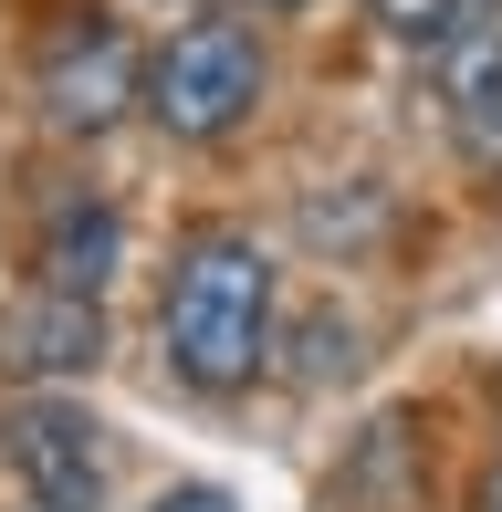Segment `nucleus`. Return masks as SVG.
<instances>
[{
	"label": "nucleus",
	"mask_w": 502,
	"mask_h": 512,
	"mask_svg": "<svg viewBox=\"0 0 502 512\" xmlns=\"http://www.w3.org/2000/svg\"><path fill=\"white\" fill-rule=\"evenodd\" d=\"M168 366L199 398L251 387V366L272 356V251L251 230H199L168 272Z\"/></svg>",
	"instance_id": "obj_1"
},
{
	"label": "nucleus",
	"mask_w": 502,
	"mask_h": 512,
	"mask_svg": "<svg viewBox=\"0 0 502 512\" xmlns=\"http://www.w3.org/2000/svg\"><path fill=\"white\" fill-rule=\"evenodd\" d=\"M251 105H262V42L241 21H189L147 63V115L168 136H231Z\"/></svg>",
	"instance_id": "obj_2"
},
{
	"label": "nucleus",
	"mask_w": 502,
	"mask_h": 512,
	"mask_svg": "<svg viewBox=\"0 0 502 512\" xmlns=\"http://www.w3.org/2000/svg\"><path fill=\"white\" fill-rule=\"evenodd\" d=\"M0 450H11L32 512H105V450L74 398H11L0 408Z\"/></svg>",
	"instance_id": "obj_3"
},
{
	"label": "nucleus",
	"mask_w": 502,
	"mask_h": 512,
	"mask_svg": "<svg viewBox=\"0 0 502 512\" xmlns=\"http://www.w3.org/2000/svg\"><path fill=\"white\" fill-rule=\"evenodd\" d=\"M136 84H147V74H136L126 32H116V21H95V11L63 21V32L42 42V115H53L63 136H105V126L136 105Z\"/></svg>",
	"instance_id": "obj_4"
},
{
	"label": "nucleus",
	"mask_w": 502,
	"mask_h": 512,
	"mask_svg": "<svg viewBox=\"0 0 502 512\" xmlns=\"http://www.w3.org/2000/svg\"><path fill=\"white\" fill-rule=\"evenodd\" d=\"M0 366L11 377H95L105 366V314L84 293H32L0 324Z\"/></svg>",
	"instance_id": "obj_5"
},
{
	"label": "nucleus",
	"mask_w": 502,
	"mask_h": 512,
	"mask_svg": "<svg viewBox=\"0 0 502 512\" xmlns=\"http://www.w3.org/2000/svg\"><path fill=\"white\" fill-rule=\"evenodd\" d=\"M440 105L471 168H502V32H450L440 42Z\"/></svg>",
	"instance_id": "obj_6"
},
{
	"label": "nucleus",
	"mask_w": 502,
	"mask_h": 512,
	"mask_svg": "<svg viewBox=\"0 0 502 512\" xmlns=\"http://www.w3.org/2000/svg\"><path fill=\"white\" fill-rule=\"evenodd\" d=\"M116 262H126V220L105 199H63L53 220H42V251H32L42 293H84V304H95V293L116 283Z\"/></svg>",
	"instance_id": "obj_7"
},
{
	"label": "nucleus",
	"mask_w": 502,
	"mask_h": 512,
	"mask_svg": "<svg viewBox=\"0 0 502 512\" xmlns=\"http://www.w3.org/2000/svg\"><path fill=\"white\" fill-rule=\"evenodd\" d=\"M283 356H293V387H335V377L356 366V324L335 314V304H314V314H293Z\"/></svg>",
	"instance_id": "obj_8"
},
{
	"label": "nucleus",
	"mask_w": 502,
	"mask_h": 512,
	"mask_svg": "<svg viewBox=\"0 0 502 512\" xmlns=\"http://www.w3.org/2000/svg\"><path fill=\"white\" fill-rule=\"evenodd\" d=\"M377 11V32H398V42H450L461 32V0H367Z\"/></svg>",
	"instance_id": "obj_9"
},
{
	"label": "nucleus",
	"mask_w": 502,
	"mask_h": 512,
	"mask_svg": "<svg viewBox=\"0 0 502 512\" xmlns=\"http://www.w3.org/2000/svg\"><path fill=\"white\" fill-rule=\"evenodd\" d=\"M377 220V199H346V209H335V199H314L304 209V230H314V241H335V230H367Z\"/></svg>",
	"instance_id": "obj_10"
},
{
	"label": "nucleus",
	"mask_w": 502,
	"mask_h": 512,
	"mask_svg": "<svg viewBox=\"0 0 502 512\" xmlns=\"http://www.w3.org/2000/svg\"><path fill=\"white\" fill-rule=\"evenodd\" d=\"M157 512H241L220 481H178V492H157Z\"/></svg>",
	"instance_id": "obj_11"
},
{
	"label": "nucleus",
	"mask_w": 502,
	"mask_h": 512,
	"mask_svg": "<svg viewBox=\"0 0 502 512\" xmlns=\"http://www.w3.org/2000/svg\"><path fill=\"white\" fill-rule=\"evenodd\" d=\"M251 11H304V0H251Z\"/></svg>",
	"instance_id": "obj_12"
},
{
	"label": "nucleus",
	"mask_w": 502,
	"mask_h": 512,
	"mask_svg": "<svg viewBox=\"0 0 502 512\" xmlns=\"http://www.w3.org/2000/svg\"><path fill=\"white\" fill-rule=\"evenodd\" d=\"M492 512H502V481H492Z\"/></svg>",
	"instance_id": "obj_13"
}]
</instances>
